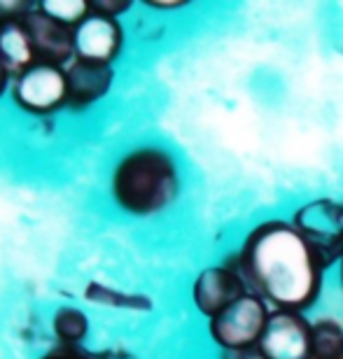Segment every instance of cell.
Wrapping results in <instances>:
<instances>
[{"label": "cell", "mask_w": 343, "mask_h": 359, "mask_svg": "<svg viewBox=\"0 0 343 359\" xmlns=\"http://www.w3.org/2000/svg\"><path fill=\"white\" fill-rule=\"evenodd\" d=\"M24 26L28 35H31L35 61L42 63V66L66 68L75 59L73 31L68 26L59 24V21H54L52 17H47L40 10V3L24 17Z\"/></svg>", "instance_id": "cell-8"}, {"label": "cell", "mask_w": 343, "mask_h": 359, "mask_svg": "<svg viewBox=\"0 0 343 359\" xmlns=\"http://www.w3.org/2000/svg\"><path fill=\"white\" fill-rule=\"evenodd\" d=\"M66 73V89H68V110L82 112L94 107L98 100H103L110 93L114 84V68L105 63L87 61L75 56L73 61L63 68Z\"/></svg>", "instance_id": "cell-10"}, {"label": "cell", "mask_w": 343, "mask_h": 359, "mask_svg": "<svg viewBox=\"0 0 343 359\" xmlns=\"http://www.w3.org/2000/svg\"><path fill=\"white\" fill-rule=\"evenodd\" d=\"M52 332L56 343L82 346L89 336V318L77 306H59L52 313Z\"/></svg>", "instance_id": "cell-13"}, {"label": "cell", "mask_w": 343, "mask_h": 359, "mask_svg": "<svg viewBox=\"0 0 343 359\" xmlns=\"http://www.w3.org/2000/svg\"><path fill=\"white\" fill-rule=\"evenodd\" d=\"M182 189L180 166L161 145H138L119 156L110 173V198L128 217H156L175 203Z\"/></svg>", "instance_id": "cell-2"}, {"label": "cell", "mask_w": 343, "mask_h": 359, "mask_svg": "<svg viewBox=\"0 0 343 359\" xmlns=\"http://www.w3.org/2000/svg\"><path fill=\"white\" fill-rule=\"evenodd\" d=\"M271 306L253 292H246L227 306L222 313L208 320V339L220 353L257 350L264 327L269 322Z\"/></svg>", "instance_id": "cell-3"}, {"label": "cell", "mask_w": 343, "mask_h": 359, "mask_svg": "<svg viewBox=\"0 0 343 359\" xmlns=\"http://www.w3.org/2000/svg\"><path fill=\"white\" fill-rule=\"evenodd\" d=\"M250 292L246 280L238 273V269L229 266L227 262L210 264V266L201 269L191 280L189 297L191 306L196 308L199 315H203L206 320L215 318L224 311L227 306H231L236 299H241L243 294Z\"/></svg>", "instance_id": "cell-7"}, {"label": "cell", "mask_w": 343, "mask_h": 359, "mask_svg": "<svg viewBox=\"0 0 343 359\" xmlns=\"http://www.w3.org/2000/svg\"><path fill=\"white\" fill-rule=\"evenodd\" d=\"M337 280H339V290L343 292V259L339 262V266H337Z\"/></svg>", "instance_id": "cell-21"}, {"label": "cell", "mask_w": 343, "mask_h": 359, "mask_svg": "<svg viewBox=\"0 0 343 359\" xmlns=\"http://www.w3.org/2000/svg\"><path fill=\"white\" fill-rule=\"evenodd\" d=\"M35 7L38 3L33 0H0V26L10 24V21H21Z\"/></svg>", "instance_id": "cell-16"}, {"label": "cell", "mask_w": 343, "mask_h": 359, "mask_svg": "<svg viewBox=\"0 0 343 359\" xmlns=\"http://www.w3.org/2000/svg\"><path fill=\"white\" fill-rule=\"evenodd\" d=\"M10 96L21 112L33 117H49L68 105L66 73L63 68L35 63L26 73L14 77Z\"/></svg>", "instance_id": "cell-5"}, {"label": "cell", "mask_w": 343, "mask_h": 359, "mask_svg": "<svg viewBox=\"0 0 343 359\" xmlns=\"http://www.w3.org/2000/svg\"><path fill=\"white\" fill-rule=\"evenodd\" d=\"M84 299L98 306H110V308H126V311H152V301L140 294H126L119 292L114 287H105L98 283H89L84 290Z\"/></svg>", "instance_id": "cell-14"}, {"label": "cell", "mask_w": 343, "mask_h": 359, "mask_svg": "<svg viewBox=\"0 0 343 359\" xmlns=\"http://www.w3.org/2000/svg\"><path fill=\"white\" fill-rule=\"evenodd\" d=\"M40 359H94V355L87 353L82 346H63V343H56L45 355H40Z\"/></svg>", "instance_id": "cell-18"}, {"label": "cell", "mask_w": 343, "mask_h": 359, "mask_svg": "<svg viewBox=\"0 0 343 359\" xmlns=\"http://www.w3.org/2000/svg\"><path fill=\"white\" fill-rule=\"evenodd\" d=\"M262 359H311V320L304 313L271 311L257 343Z\"/></svg>", "instance_id": "cell-6"}, {"label": "cell", "mask_w": 343, "mask_h": 359, "mask_svg": "<svg viewBox=\"0 0 343 359\" xmlns=\"http://www.w3.org/2000/svg\"><path fill=\"white\" fill-rule=\"evenodd\" d=\"M222 262L238 269L248 290L267 301L271 311L304 315L320 304L330 271L290 217L255 222Z\"/></svg>", "instance_id": "cell-1"}, {"label": "cell", "mask_w": 343, "mask_h": 359, "mask_svg": "<svg viewBox=\"0 0 343 359\" xmlns=\"http://www.w3.org/2000/svg\"><path fill=\"white\" fill-rule=\"evenodd\" d=\"M311 359H343V322L332 315L311 320Z\"/></svg>", "instance_id": "cell-12"}, {"label": "cell", "mask_w": 343, "mask_h": 359, "mask_svg": "<svg viewBox=\"0 0 343 359\" xmlns=\"http://www.w3.org/2000/svg\"><path fill=\"white\" fill-rule=\"evenodd\" d=\"M89 3H91V12L112 19H119L121 14H126L133 7L131 0H89Z\"/></svg>", "instance_id": "cell-17"}, {"label": "cell", "mask_w": 343, "mask_h": 359, "mask_svg": "<svg viewBox=\"0 0 343 359\" xmlns=\"http://www.w3.org/2000/svg\"><path fill=\"white\" fill-rule=\"evenodd\" d=\"M10 87H12V75H10V70H7V66H5L3 56H0V98L5 96Z\"/></svg>", "instance_id": "cell-19"}, {"label": "cell", "mask_w": 343, "mask_h": 359, "mask_svg": "<svg viewBox=\"0 0 343 359\" xmlns=\"http://www.w3.org/2000/svg\"><path fill=\"white\" fill-rule=\"evenodd\" d=\"M0 56H3L7 70H10L12 80L38 63L35 61L31 35H28L24 26V19L0 26Z\"/></svg>", "instance_id": "cell-11"}, {"label": "cell", "mask_w": 343, "mask_h": 359, "mask_svg": "<svg viewBox=\"0 0 343 359\" xmlns=\"http://www.w3.org/2000/svg\"><path fill=\"white\" fill-rule=\"evenodd\" d=\"M290 222L309 241L327 269L339 266L343 259V198L318 196L299 203Z\"/></svg>", "instance_id": "cell-4"}, {"label": "cell", "mask_w": 343, "mask_h": 359, "mask_svg": "<svg viewBox=\"0 0 343 359\" xmlns=\"http://www.w3.org/2000/svg\"><path fill=\"white\" fill-rule=\"evenodd\" d=\"M40 10L59 24L75 31L91 14L89 0H40Z\"/></svg>", "instance_id": "cell-15"}, {"label": "cell", "mask_w": 343, "mask_h": 359, "mask_svg": "<svg viewBox=\"0 0 343 359\" xmlns=\"http://www.w3.org/2000/svg\"><path fill=\"white\" fill-rule=\"evenodd\" d=\"M152 10H177V7H187V3H145Z\"/></svg>", "instance_id": "cell-20"}, {"label": "cell", "mask_w": 343, "mask_h": 359, "mask_svg": "<svg viewBox=\"0 0 343 359\" xmlns=\"http://www.w3.org/2000/svg\"><path fill=\"white\" fill-rule=\"evenodd\" d=\"M75 56L112 66L124 49V28L119 19L91 12L73 31Z\"/></svg>", "instance_id": "cell-9"}]
</instances>
